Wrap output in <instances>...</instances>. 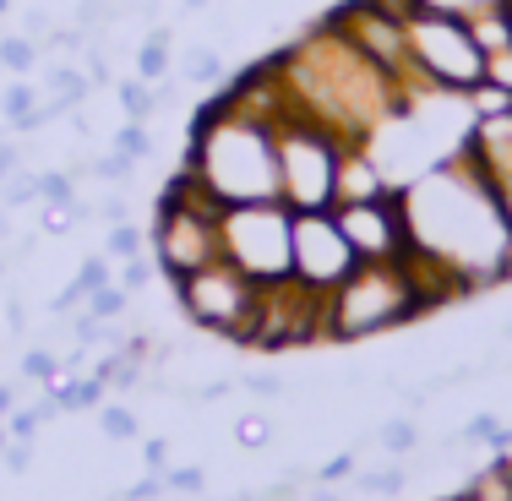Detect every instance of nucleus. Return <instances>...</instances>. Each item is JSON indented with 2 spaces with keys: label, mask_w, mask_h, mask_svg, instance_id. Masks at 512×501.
Returning a JSON list of instances; mask_svg holds the SVG:
<instances>
[{
  "label": "nucleus",
  "mask_w": 512,
  "mask_h": 501,
  "mask_svg": "<svg viewBox=\"0 0 512 501\" xmlns=\"http://www.w3.org/2000/svg\"><path fill=\"white\" fill-rule=\"evenodd\" d=\"M398 202L409 224L404 267L414 273L431 311L512 278V235L502 224V207L485 175L463 158V148L436 158L425 175L404 180Z\"/></svg>",
  "instance_id": "obj_1"
},
{
  "label": "nucleus",
  "mask_w": 512,
  "mask_h": 501,
  "mask_svg": "<svg viewBox=\"0 0 512 501\" xmlns=\"http://www.w3.org/2000/svg\"><path fill=\"white\" fill-rule=\"evenodd\" d=\"M267 66H273L278 88H284V99H289V115L316 120V126L338 131L344 142H371L376 131L409 104L404 93L338 33L333 17H322L306 39H295L278 55H267Z\"/></svg>",
  "instance_id": "obj_2"
},
{
  "label": "nucleus",
  "mask_w": 512,
  "mask_h": 501,
  "mask_svg": "<svg viewBox=\"0 0 512 501\" xmlns=\"http://www.w3.org/2000/svg\"><path fill=\"white\" fill-rule=\"evenodd\" d=\"M180 169L218 207L278 202V126L213 93V104H202L191 120V148Z\"/></svg>",
  "instance_id": "obj_3"
},
{
  "label": "nucleus",
  "mask_w": 512,
  "mask_h": 501,
  "mask_svg": "<svg viewBox=\"0 0 512 501\" xmlns=\"http://www.w3.org/2000/svg\"><path fill=\"white\" fill-rule=\"evenodd\" d=\"M431 311L404 262H360L344 284L327 295V344H360V338L409 327Z\"/></svg>",
  "instance_id": "obj_4"
},
{
  "label": "nucleus",
  "mask_w": 512,
  "mask_h": 501,
  "mask_svg": "<svg viewBox=\"0 0 512 501\" xmlns=\"http://www.w3.org/2000/svg\"><path fill=\"white\" fill-rule=\"evenodd\" d=\"M148 251L158 262V278H169V284H180L186 273H197V267L224 256L218 251V202L207 197L186 169L158 197V213L148 224Z\"/></svg>",
  "instance_id": "obj_5"
},
{
  "label": "nucleus",
  "mask_w": 512,
  "mask_h": 501,
  "mask_svg": "<svg viewBox=\"0 0 512 501\" xmlns=\"http://www.w3.org/2000/svg\"><path fill=\"white\" fill-rule=\"evenodd\" d=\"M409 28V66L420 93H436V99H463L469 88L485 82V50L474 44L469 22L447 17V11H425L409 6L404 11Z\"/></svg>",
  "instance_id": "obj_6"
},
{
  "label": "nucleus",
  "mask_w": 512,
  "mask_h": 501,
  "mask_svg": "<svg viewBox=\"0 0 512 501\" xmlns=\"http://www.w3.org/2000/svg\"><path fill=\"white\" fill-rule=\"evenodd\" d=\"M175 300L186 311L191 327L213 338H229V344H251L256 338V316H262V284L246 278L235 262H207L197 273H186L175 284Z\"/></svg>",
  "instance_id": "obj_7"
},
{
  "label": "nucleus",
  "mask_w": 512,
  "mask_h": 501,
  "mask_svg": "<svg viewBox=\"0 0 512 501\" xmlns=\"http://www.w3.org/2000/svg\"><path fill=\"white\" fill-rule=\"evenodd\" d=\"M289 235H295V213L284 202L218 207V251H224V262H235L262 289L289 278Z\"/></svg>",
  "instance_id": "obj_8"
},
{
  "label": "nucleus",
  "mask_w": 512,
  "mask_h": 501,
  "mask_svg": "<svg viewBox=\"0 0 512 501\" xmlns=\"http://www.w3.org/2000/svg\"><path fill=\"white\" fill-rule=\"evenodd\" d=\"M338 153H344L338 131L289 115L278 126V202L289 213H322V207H333Z\"/></svg>",
  "instance_id": "obj_9"
},
{
  "label": "nucleus",
  "mask_w": 512,
  "mask_h": 501,
  "mask_svg": "<svg viewBox=\"0 0 512 501\" xmlns=\"http://www.w3.org/2000/svg\"><path fill=\"white\" fill-rule=\"evenodd\" d=\"M355 267H360V256L344 240L333 207H322V213H295V235H289V278H295L300 289H311V295L327 300L349 273H355Z\"/></svg>",
  "instance_id": "obj_10"
},
{
  "label": "nucleus",
  "mask_w": 512,
  "mask_h": 501,
  "mask_svg": "<svg viewBox=\"0 0 512 501\" xmlns=\"http://www.w3.org/2000/svg\"><path fill=\"white\" fill-rule=\"evenodd\" d=\"M333 218H338V229H344V240L355 246L360 262H404L409 256V224H404L398 191L371 197V202H338Z\"/></svg>",
  "instance_id": "obj_11"
},
{
  "label": "nucleus",
  "mask_w": 512,
  "mask_h": 501,
  "mask_svg": "<svg viewBox=\"0 0 512 501\" xmlns=\"http://www.w3.org/2000/svg\"><path fill=\"white\" fill-rule=\"evenodd\" d=\"M393 186V175L382 169V158H376L371 142H344V153H338V186H333V207L338 202H371V197H387Z\"/></svg>",
  "instance_id": "obj_12"
},
{
  "label": "nucleus",
  "mask_w": 512,
  "mask_h": 501,
  "mask_svg": "<svg viewBox=\"0 0 512 501\" xmlns=\"http://www.w3.org/2000/svg\"><path fill=\"white\" fill-rule=\"evenodd\" d=\"M169 66H175V28L153 22L148 39L137 44V77H142V82H164Z\"/></svg>",
  "instance_id": "obj_13"
},
{
  "label": "nucleus",
  "mask_w": 512,
  "mask_h": 501,
  "mask_svg": "<svg viewBox=\"0 0 512 501\" xmlns=\"http://www.w3.org/2000/svg\"><path fill=\"white\" fill-rule=\"evenodd\" d=\"M44 66V44L28 39V33H0V71L11 77H33Z\"/></svg>",
  "instance_id": "obj_14"
},
{
  "label": "nucleus",
  "mask_w": 512,
  "mask_h": 501,
  "mask_svg": "<svg viewBox=\"0 0 512 501\" xmlns=\"http://www.w3.org/2000/svg\"><path fill=\"white\" fill-rule=\"evenodd\" d=\"M180 77H186V88H218V82L229 77V60H224V50H213V44H197V50H186Z\"/></svg>",
  "instance_id": "obj_15"
},
{
  "label": "nucleus",
  "mask_w": 512,
  "mask_h": 501,
  "mask_svg": "<svg viewBox=\"0 0 512 501\" xmlns=\"http://www.w3.org/2000/svg\"><path fill=\"white\" fill-rule=\"evenodd\" d=\"M39 99H44V88H33L28 77H11L6 88H0V115H6V126L22 131V126H28V115L39 109Z\"/></svg>",
  "instance_id": "obj_16"
},
{
  "label": "nucleus",
  "mask_w": 512,
  "mask_h": 501,
  "mask_svg": "<svg viewBox=\"0 0 512 501\" xmlns=\"http://www.w3.org/2000/svg\"><path fill=\"white\" fill-rule=\"evenodd\" d=\"M104 256H109V262L153 256V251H148V229H142L137 218H126V224H109V229H104Z\"/></svg>",
  "instance_id": "obj_17"
},
{
  "label": "nucleus",
  "mask_w": 512,
  "mask_h": 501,
  "mask_svg": "<svg viewBox=\"0 0 512 501\" xmlns=\"http://www.w3.org/2000/svg\"><path fill=\"white\" fill-rule=\"evenodd\" d=\"M469 33H474V44H480L485 55H496V50H507L512 44V22H507V0L502 6H491V11H480V17H469Z\"/></svg>",
  "instance_id": "obj_18"
},
{
  "label": "nucleus",
  "mask_w": 512,
  "mask_h": 501,
  "mask_svg": "<svg viewBox=\"0 0 512 501\" xmlns=\"http://www.w3.org/2000/svg\"><path fill=\"white\" fill-rule=\"evenodd\" d=\"M376 447H382L387 458H409V452L420 447V425H414V414H393V420L376 425Z\"/></svg>",
  "instance_id": "obj_19"
},
{
  "label": "nucleus",
  "mask_w": 512,
  "mask_h": 501,
  "mask_svg": "<svg viewBox=\"0 0 512 501\" xmlns=\"http://www.w3.org/2000/svg\"><path fill=\"white\" fill-rule=\"evenodd\" d=\"M39 180V207H71L77 202V175L66 164H50V169H33Z\"/></svg>",
  "instance_id": "obj_20"
},
{
  "label": "nucleus",
  "mask_w": 512,
  "mask_h": 501,
  "mask_svg": "<svg viewBox=\"0 0 512 501\" xmlns=\"http://www.w3.org/2000/svg\"><path fill=\"white\" fill-rule=\"evenodd\" d=\"M115 104H120V115H126V120H153V109H158L153 82H142V77H120V82H115Z\"/></svg>",
  "instance_id": "obj_21"
},
{
  "label": "nucleus",
  "mask_w": 512,
  "mask_h": 501,
  "mask_svg": "<svg viewBox=\"0 0 512 501\" xmlns=\"http://www.w3.org/2000/svg\"><path fill=\"white\" fill-rule=\"evenodd\" d=\"M88 175H99L104 186H126L131 191V180H137V158H126V153H93L88 158Z\"/></svg>",
  "instance_id": "obj_22"
},
{
  "label": "nucleus",
  "mask_w": 512,
  "mask_h": 501,
  "mask_svg": "<svg viewBox=\"0 0 512 501\" xmlns=\"http://www.w3.org/2000/svg\"><path fill=\"white\" fill-rule=\"evenodd\" d=\"M109 148L115 153H126V158H153V131H148V120H120L115 126V137H109Z\"/></svg>",
  "instance_id": "obj_23"
},
{
  "label": "nucleus",
  "mask_w": 512,
  "mask_h": 501,
  "mask_svg": "<svg viewBox=\"0 0 512 501\" xmlns=\"http://www.w3.org/2000/svg\"><path fill=\"white\" fill-rule=\"evenodd\" d=\"M404 485H409V474L398 469V463H387V469H365V474H355V491H360V496H404Z\"/></svg>",
  "instance_id": "obj_24"
},
{
  "label": "nucleus",
  "mask_w": 512,
  "mask_h": 501,
  "mask_svg": "<svg viewBox=\"0 0 512 501\" xmlns=\"http://www.w3.org/2000/svg\"><path fill=\"white\" fill-rule=\"evenodd\" d=\"M99 431L109 436V442H137L142 425H137V414H131L126 403H104V409H99Z\"/></svg>",
  "instance_id": "obj_25"
},
{
  "label": "nucleus",
  "mask_w": 512,
  "mask_h": 501,
  "mask_svg": "<svg viewBox=\"0 0 512 501\" xmlns=\"http://www.w3.org/2000/svg\"><path fill=\"white\" fill-rule=\"evenodd\" d=\"M33 202H39V180H33V169H17V175L0 180V207H6V213L33 207Z\"/></svg>",
  "instance_id": "obj_26"
},
{
  "label": "nucleus",
  "mask_w": 512,
  "mask_h": 501,
  "mask_svg": "<svg viewBox=\"0 0 512 501\" xmlns=\"http://www.w3.org/2000/svg\"><path fill=\"white\" fill-rule=\"evenodd\" d=\"M17 371H22V382H44V387H55L60 382V354L55 349H28V354H22V365H17Z\"/></svg>",
  "instance_id": "obj_27"
},
{
  "label": "nucleus",
  "mask_w": 512,
  "mask_h": 501,
  "mask_svg": "<svg viewBox=\"0 0 512 501\" xmlns=\"http://www.w3.org/2000/svg\"><path fill=\"white\" fill-rule=\"evenodd\" d=\"M153 278H158V262H153V256H131V262H115V284L126 289V295H142Z\"/></svg>",
  "instance_id": "obj_28"
},
{
  "label": "nucleus",
  "mask_w": 512,
  "mask_h": 501,
  "mask_svg": "<svg viewBox=\"0 0 512 501\" xmlns=\"http://www.w3.org/2000/svg\"><path fill=\"white\" fill-rule=\"evenodd\" d=\"M126 289H120V284H104L99 289V295H88V300H82V311H88V316H99V322H115V316H126Z\"/></svg>",
  "instance_id": "obj_29"
},
{
  "label": "nucleus",
  "mask_w": 512,
  "mask_h": 501,
  "mask_svg": "<svg viewBox=\"0 0 512 501\" xmlns=\"http://www.w3.org/2000/svg\"><path fill=\"white\" fill-rule=\"evenodd\" d=\"M235 442L246 452L267 447V442H273V420H267V414H240V420H235Z\"/></svg>",
  "instance_id": "obj_30"
},
{
  "label": "nucleus",
  "mask_w": 512,
  "mask_h": 501,
  "mask_svg": "<svg viewBox=\"0 0 512 501\" xmlns=\"http://www.w3.org/2000/svg\"><path fill=\"white\" fill-rule=\"evenodd\" d=\"M409 6H425V11H447V17H480V11L502 6V0H409Z\"/></svg>",
  "instance_id": "obj_31"
},
{
  "label": "nucleus",
  "mask_w": 512,
  "mask_h": 501,
  "mask_svg": "<svg viewBox=\"0 0 512 501\" xmlns=\"http://www.w3.org/2000/svg\"><path fill=\"white\" fill-rule=\"evenodd\" d=\"M164 485L175 496H202L207 491V474L197 469V463H186V469H164Z\"/></svg>",
  "instance_id": "obj_32"
},
{
  "label": "nucleus",
  "mask_w": 512,
  "mask_h": 501,
  "mask_svg": "<svg viewBox=\"0 0 512 501\" xmlns=\"http://www.w3.org/2000/svg\"><path fill=\"white\" fill-rule=\"evenodd\" d=\"M17 33H28V39H50V33H55V17H50V11H44V6H28V11H17Z\"/></svg>",
  "instance_id": "obj_33"
},
{
  "label": "nucleus",
  "mask_w": 512,
  "mask_h": 501,
  "mask_svg": "<svg viewBox=\"0 0 512 501\" xmlns=\"http://www.w3.org/2000/svg\"><path fill=\"white\" fill-rule=\"evenodd\" d=\"M240 387H246L251 398H284V376H278V371H246V376H240Z\"/></svg>",
  "instance_id": "obj_34"
},
{
  "label": "nucleus",
  "mask_w": 512,
  "mask_h": 501,
  "mask_svg": "<svg viewBox=\"0 0 512 501\" xmlns=\"http://www.w3.org/2000/svg\"><path fill=\"white\" fill-rule=\"evenodd\" d=\"M169 496V485H164V474H142L137 485H131V491H115V501H164Z\"/></svg>",
  "instance_id": "obj_35"
},
{
  "label": "nucleus",
  "mask_w": 512,
  "mask_h": 501,
  "mask_svg": "<svg viewBox=\"0 0 512 501\" xmlns=\"http://www.w3.org/2000/svg\"><path fill=\"white\" fill-rule=\"evenodd\" d=\"M485 82L502 88V93H512V44H507V50H496V55H485Z\"/></svg>",
  "instance_id": "obj_36"
},
{
  "label": "nucleus",
  "mask_w": 512,
  "mask_h": 501,
  "mask_svg": "<svg viewBox=\"0 0 512 501\" xmlns=\"http://www.w3.org/2000/svg\"><path fill=\"white\" fill-rule=\"evenodd\" d=\"M338 480H355V452H338V458H327L322 474H316V485H338Z\"/></svg>",
  "instance_id": "obj_37"
},
{
  "label": "nucleus",
  "mask_w": 512,
  "mask_h": 501,
  "mask_svg": "<svg viewBox=\"0 0 512 501\" xmlns=\"http://www.w3.org/2000/svg\"><path fill=\"white\" fill-rule=\"evenodd\" d=\"M0 463H6V474H28L33 469V442H6Z\"/></svg>",
  "instance_id": "obj_38"
},
{
  "label": "nucleus",
  "mask_w": 512,
  "mask_h": 501,
  "mask_svg": "<svg viewBox=\"0 0 512 501\" xmlns=\"http://www.w3.org/2000/svg\"><path fill=\"white\" fill-rule=\"evenodd\" d=\"M6 431H11V442H33V431H39V414H33V409H11Z\"/></svg>",
  "instance_id": "obj_39"
},
{
  "label": "nucleus",
  "mask_w": 512,
  "mask_h": 501,
  "mask_svg": "<svg viewBox=\"0 0 512 501\" xmlns=\"http://www.w3.org/2000/svg\"><path fill=\"white\" fill-rule=\"evenodd\" d=\"M142 463H148L153 474L169 469V442H164V436H148V442H142Z\"/></svg>",
  "instance_id": "obj_40"
},
{
  "label": "nucleus",
  "mask_w": 512,
  "mask_h": 501,
  "mask_svg": "<svg viewBox=\"0 0 512 501\" xmlns=\"http://www.w3.org/2000/svg\"><path fill=\"white\" fill-rule=\"evenodd\" d=\"M17 169H22V148H17L11 137H0V180L17 175Z\"/></svg>",
  "instance_id": "obj_41"
},
{
  "label": "nucleus",
  "mask_w": 512,
  "mask_h": 501,
  "mask_svg": "<svg viewBox=\"0 0 512 501\" xmlns=\"http://www.w3.org/2000/svg\"><path fill=\"white\" fill-rule=\"evenodd\" d=\"M11 409H17V382H0V420H11Z\"/></svg>",
  "instance_id": "obj_42"
},
{
  "label": "nucleus",
  "mask_w": 512,
  "mask_h": 501,
  "mask_svg": "<svg viewBox=\"0 0 512 501\" xmlns=\"http://www.w3.org/2000/svg\"><path fill=\"white\" fill-rule=\"evenodd\" d=\"M306 501H344V491H333V485H316Z\"/></svg>",
  "instance_id": "obj_43"
},
{
  "label": "nucleus",
  "mask_w": 512,
  "mask_h": 501,
  "mask_svg": "<svg viewBox=\"0 0 512 501\" xmlns=\"http://www.w3.org/2000/svg\"><path fill=\"white\" fill-rule=\"evenodd\" d=\"M0 246H11V213L0 207Z\"/></svg>",
  "instance_id": "obj_44"
},
{
  "label": "nucleus",
  "mask_w": 512,
  "mask_h": 501,
  "mask_svg": "<svg viewBox=\"0 0 512 501\" xmlns=\"http://www.w3.org/2000/svg\"><path fill=\"white\" fill-rule=\"evenodd\" d=\"M213 6V0H180V11H191V17H197V11H207Z\"/></svg>",
  "instance_id": "obj_45"
},
{
  "label": "nucleus",
  "mask_w": 512,
  "mask_h": 501,
  "mask_svg": "<svg viewBox=\"0 0 512 501\" xmlns=\"http://www.w3.org/2000/svg\"><path fill=\"white\" fill-rule=\"evenodd\" d=\"M11 11H17V6H11V0H0V22H6V17H11Z\"/></svg>",
  "instance_id": "obj_46"
},
{
  "label": "nucleus",
  "mask_w": 512,
  "mask_h": 501,
  "mask_svg": "<svg viewBox=\"0 0 512 501\" xmlns=\"http://www.w3.org/2000/svg\"><path fill=\"white\" fill-rule=\"evenodd\" d=\"M6 442H11V431H6V420H0V452H6Z\"/></svg>",
  "instance_id": "obj_47"
},
{
  "label": "nucleus",
  "mask_w": 512,
  "mask_h": 501,
  "mask_svg": "<svg viewBox=\"0 0 512 501\" xmlns=\"http://www.w3.org/2000/svg\"><path fill=\"white\" fill-rule=\"evenodd\" d=\"M507 22H512V0H507Z\"/></svg>",
  "instance_id": "obj_48"
},
{
  "label": "nucleus",
  "mask_w": 512,
  "mask_h": 501,
  "mask_svg": "<svg viewBox=\"0 0 512 501\" xmlns=\"http://www.w3.org/2000/svg\"><path fill=\"white\" fill-rule=\"evenodd\" d=\"M507 458H512V452H507Z\"/></svg>",
  "instance_id": "obj_49"
}]
</instances>
